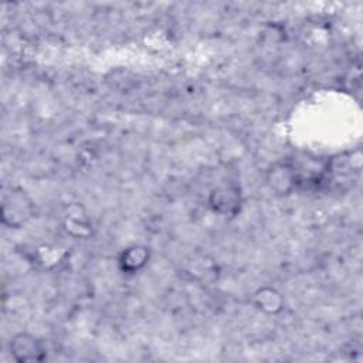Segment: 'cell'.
Here are the masks:
<instances>
[{"mask_svg":"<svg viewBox=\"0 0 363 363\" xmlns=\"http://www.w3.org/2000/svg\"><path fill=\"white\" fill-rule=\"evenodd\" d=\"M150 259V248L143 244H132L125 247L118 257V267L123 274H138Z\"/></svg>","mask_w":363,"mask_h":363,"instance_id":"5","label":"cell"},{"mask_svg":"<svg viewBox=\"0 0 363 363\" xmlns=\"http://www.w3.org/2000/svg\"><path fill=\"white\" fill-rule=\"evenodd\" d=\"M265 184L278 197L292 194L298 187V176L291 160L274 162L265 172Z\"/></svg>","mask_w":363,"mask_h":363,"instance_id":"1","label":"cell"},{"mask_svg":"<svg viewBox=\"0 0 363 363\" xmlns=\"http://www.w3.org/2000/svg\"><path fill=\"white\" fill-rule=\"evenodd\" d=\"M33 214V201L21 190H11L3 196L1 220L10 228L21 227Z\"/></svg>","mask_w":363,"mask_h":363,"instance_id":"2","label":"cell"},{"mask_svg":"<svg viewBox=\"0 0 363 363\" xmlns=\"http://www.w3.org/2000/svg\"><path fill=\"white\" fill-rule=\"evenodd\" d=\"M9 352L18 363L43 362L47 357V347L44 342L28 332L14 335L9 342Z\"/></svg>","mask_w":363,"mask_h":363,"instance_id":"3","label":"cell"},{"mask_svg":"<svg viewBox=\"0 0 363 363\" xmlns=\"http://www.w3.org/2000/svg\"><path fill=\"white\" fill-rule=\"evenodd\" d=\"M254 306L267 313V315H277L285 306L284 295L274 286H261L252 295Z\"/></svg>","mask_w":363,"mask_h":363,"instance_id":"6","label":"cell"},{"mask_svg":"<svg viewBox=\"0 0 363 363\" xmlns=\"http://www.w3.org/2000/svg\"><path fill=\"white\" fill-rule=\"evenodd\" d=\"M241 203V189L233 182H227L214 187L208 196V206L211 210L225 217H234L240 211Z\"/></svg>","mask_w":363,"mask_h":363,"instance_id":"4","label":"cell"}]
</instances>
